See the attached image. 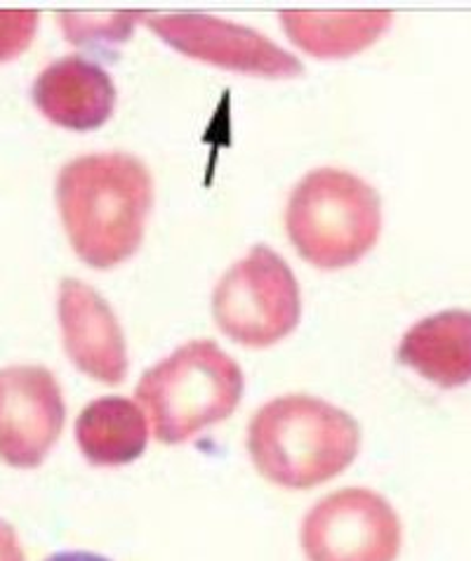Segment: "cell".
I'll return each mask as SVG.
<instances>
[{"label":"cell","mask_w":471,"mask_h":561,"mask_svg":"<svg viewBox=\"0 0 471 561\" xmlns=\"http://www.w3.org/2000/svg\"><path fill=\"white\" fill-rule=\"evenodd\" d=\"M55 196L73 253L92 270H112L145 239L153 178L133 153H88L59 170Z\"/></svg>","instance_id":"obj_1"},{"label":"cell","mask_w":471,"mask_h":561,"mask_svg":"<svg viewBox=\"0 0 471 561\" xmlns=\"http://www.w3.org/2000/svg\"><path fill=\"white\" fill-rule=\"evenodd\" d=\"M360 427L333 403L309 394L278 397L248 427V454L257 472L290 491L317 489L356 460Z\"/></svg>","instance_id":"obj_2"},{"label":"cell","mask_w":471,"mask_h":561,"mask_svg":"<svg viewBox=\"0 0 471 561\" xmlns=\"http://www.w3.org/2000/svg\"><path fill=\"white\" fill-rule=\"evenodd\" d=\"M241 366L212 340L186 342L137 385V399L149 413L151 432L177 446L227 420L243 399Z\"/></svg>","instance_id":"obj_3"},{"label":"cell","mask_w":471,"mask_h":561,"mask_svg":"<svg viewBox=\"0 0 471 561\" xmlns=\"http://www.w3.org/2000/svg\"><path fill=\"white\" fill-rule=\"evenodd\" d=\"M286 231L297 253L313 267H352L380 239V194L347 170H311L290 194Z\"/></svg>","instance_id":"obj_4"},{"label":"cell","mask_w":471,"mask_h":561,"mask_svg":"<svg viewBox=\"0 0 471 561\" xmlns=\"http://www.w3.org/2000/svg\"><path fill=\"white\" fill-rule=\"evenodd\" d=\"M212 314L227 337L264 350L286 340L302 319L300 284L276 251L255 245L219 278Z\"/></svg>","instance_id":"obj_5"},{"label":"cell","mask_w":471,"mask_h":561,"mask_svg":"<svg viewBox=\"0 0 471 561\" xmlns=\"http://www.w3.org/2000/svg\"><path fill=\"white\" fill-rule=\"evenodd\" d=\"M401 540L397 510L380 493L358 486L325 495L300 531L309 561H397Z\"/></svg>","instance_id":"obj_6"},{"label":"cell","mask_w":471,"mask_h":561,"mask_svg":"<svg viewBox=\"0 0 471 561\" xmlns=\"http://www.w3.org/2000/svg\"><path fill=\"white\" fill-rule=\"evenodd\" d=\"M145 24L172 50L206 65L260 78H295L302 61L260 31L210 14H149Z\"/></svg>","instance_id":"obj_7"},{"label":"cell","mask_w":471,"mask_h":561,"mask_svg":"<svg viewBox=\"0 0 471 561\" xmlns=\"http://www.w3.org/2000/svg\"><path fill=\"white\" fill-rule=\"evenodd\" d=\"M67 420L61 387L43 366L0 368V460L34 470L50 456Z\"/></svg>","instance_id":"obj_8"},{"label":"cell","mask_w":471,"mask_h":561,"mask_svg":"<svg viewBox=\"0 0 471 561\" xmlns=\"http://www.w3.org/2000/svg\"><path fill=\"white\" fill-rule=\"evenodd\" d=\"M57 314L71 364L102 385L123 382L128 376V345L112 305L83 280L65 278Z\"/></svg>","instance_id":"obj_9"},{"label":"cell","mask_w":471,"mask_h":561,"mask_svg":"<svg viewBox=\"0 0 471 561\" xmlns=\"http://www.w3.org/2000/svg\"><path fill=\"white\" fill-rule=\"evenodd\" d=\"M116 98L112 76L81 55L55 59L31 88L38 112L55 126L73 133L102 128L114 116Z\"/></svg>","instance_id":"obj_10"},{"label":"cell","mask_w":471,"mask_h":561,"mask_svg":"<svg viewBox=\"0 0 471 561\" xmlns=\"http://www.w3.org/2000/svg\"><path fill=\"white\" fill-rule=\"evenodd\" d=\"M397 358L436 387L471 382V311L446 309L417 321L397 350Z\"/></svg>","instance_id":"obj_11"},{"label":"cell","mask_w":471,"mask_h":561,"mask_svg":"<svg viewBox=\"0 0 471 561\" xmlns=\"http://www.w3.org/2000/svg\"><path fill=\"white\" fill-rule=\"evenodd\" d=\"M76 442L94 467H123L145 456L149 425L133 399L100 397L76 420Z\"/></svg>","instance_id":"obj_12"},{"label":"cell","mask_w":471,"mask_h":561,"mask_svg":"<svg viewBox=\"0 0 471 561\" xmlns=\"http://www.w3.org/2000/svg\"><path fill=\"white\" fill-rule=\"evenodd\" d=\"M391 20V12H280L290 41L317 59H344L366 50Z\"/></svg>","instance_id":"obj_13"},{"label":"cell","mask_w":471,"mask_h":561,"mask_svg":"<svg viewBox=\"0 0 471 561\" xmlns=\"http://www.w3.org/2000/svg\"><path fill=\"white\" fill-rule=\"evenodd\" d=\"M38 12L0 10V65L20 57L36 38Z\"/></svg>","instance_id":"obj_14"},{"label":"cell","mask_w":471,"mask_h":561,"mask_svg":"<svg viewBox=\"0 0 471 561\" xmlns=\"http://www.w3.org/2000/svg\"><path fill=\"white\" fill-rule=\"evenodd\" d=\"M59 22L67 31V38L76 45H97L100 38L116 41L118 38L116 34H123L128 38L130 26H133V18L97 20V18H78V14H65Z\"/></svg>","instance_id":"obj_15"},{"label":"cell","mask_w":471,"mask_h":561,"mask_svg":"<svg viewBox=\"0 0 471 561\" xmlns=\"http://www.w3.org/2000/svg\"><path fill=\"white\" fill-rule=\"evenodd\" d=\"M0 561H26L18 531L5 519H0Z\"/></svg>","instance_id":"obj_16"},{"label":"cell","mask_w":471,"mask_h":561,"mask_svg":"<svg viewBox=\"0 0 471 561\" xmlns=\"http://www.w3.org/2000/svg\"><path fill=\"white\" fill-rule=\"evenodd\" d=\"M45 561H112V559L94 552H85V550H71V552H57L53 557H47Z\"/></svg>","instance_id":"obj_17"}]
</instances>
